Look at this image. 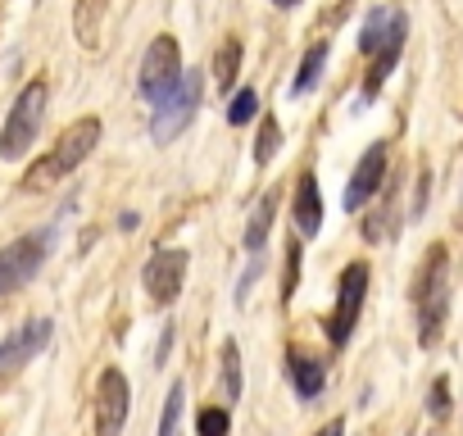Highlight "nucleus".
<instances>
[{
  "label": "nucleus",
  "mask_w": 463,
  "mask_h": 436,
  "mask_svg": "<svg viewBox=\"0 0 463 436\" xmlns=\"http://www.w3.org/2000/svg\"><path fill=\"white\" fill-rule=\"evenodd\" d=\"M96 146H100V118H78L73 128L60 132L55 150H51L46 159H37V164L24 173V186H28V191H37V186H55V182L69 177V173H73Z\"/></svg>",
  "instance_id": "nucleus-1"
},
{
  "label": "nucleus",
  "mask_w": 463,
  "mask_h": 436,
  "mask_svg": "<svg viewBox=\"0 0 463 436\" xmlns=\"http://www.w3.org/2000/svg\"><path fill=\"white\" fill-rule=\"evenodd\" d=\"M413 305H418V323H422V346H431L440 336L445 305H449V255H445V246L427 251V264L418 269V282H413Z\"/></svg>",
  "instance_id": "nucleus-2"
},
{
  "label": "nucleus",
  "mask_w": 463,
  "mask_h": 436,
  "mask_svg": "<svg viewBox=\"0 0 463 436\" xmlns=\"http://www.w3.org/2000/svg\"><path fill=\"white\" fill-rule=\"evenodd\" d=\"M42 114H46V82H28L0 128V159H24L33 146H37V132H42Z\"/></svg>",
  "instance_id": "nucleus-3"
},
{
  "label": "nucleus",
  "mask_w": 463,
  "mask_h": 436,
  "mask_svg": "<svg viewBox=\"0 0 463 436\" xmlns=\"http://www.w3.org/2000/svg\"><path fill=\"white\" fill-rule=\"evenodd\" d=\"M200 91H204V82H200V73H186L182 69V78H177V87L155 105V114H150V137L159 141V146H168V141H177L182 137V128L195 118V109H200Z\"/></svg>",
  "instance_id": "nucleus-4"
},
{
  "label": "nucleus",
  "mask_w": 463,
  "mask_h": 436,
  "mask_svg": "<svg viewBox=\"0 0 463 436\" xmlns=\"http://www.w3.org/2000/svg\"><path fill=\"white\" fill-rule=\"evenodd\" d=\"M46 255H51V232H33V237L10 242L5 251H0V296L24 291L42 273Z\"/></svg>",
  "instance_id": "nucleus-5"
},
{
  "label": "nucleus",
  "mask_w": 463,
  "mask_h": 436,
  "mask_svg": "<svg viewBox=\"0 0 463 436\" xmlns=\"http://www.w3.org/2000/svg\"><path fill=\"white\" fill-rule=\"evenodd\" d=\"M177 78H182V51H177V42L173 37H155L150 51H146V60H141V91H146V100L159 105L177 87Z\"/></svg>",
  "instance_id": "nucleus-6"
},
{
  "label": "nucleus",
  "mask_w": 463,
  "mask_h": 436,
  "mask_svg": "<svg viewBox=\"0 0 463 436\" xmlns=\"http://www.w3.org/2000/svg\"><path fill=\"white\" fill-rule=\"evenodd\" d=\"M364 291H368V264H364V260H359V264H345L341 287H336V314H332V323H327L332 346H345V341H350V332H354V323H359V309H364Z\"/></svg>",
  "instance_id": "nucleus-7"
},
{
  "label": "nucleus",
  "mask_w": 463,
  "mask_h": 436,
  "mask_svg": "<svg viewBox=\"0 0 463 436\" xmlns=\"http://www.w3.org/2000/svg\"><path fill=\"white\" fill-rule=\"evenodd\" d=\"M128 404H132L128 377L118 368H105L100 382H96V436H123Z\"/></svg>",
  "instance_id": "nucleus-8"
},
{
  "label": "nucleus",
  "mask_w": 463,
  "mask_h": 436,
  "mask_svg": "<svg viewBox=\"0 0 463 436\" xmlns=\"http://www.w3.org/2000/svg\"><path fill=\"white\" fill-rule=\"evenodd\" d=\"M46 341H51V318H33V323L14 327L5 341H0V377L19 373L28 359H37V350H46Z\"/></svg>",
  "instance_id": "nucleus-9"
},
{
  "label": "nucleus",
  "mask_w": 463,
  "mask_h": 436,
  "mask_svg": "<svg viewBox=\"0 0 463 436\" xmlns=\"http://www.w3.org/2000/svg\"><path fill=\"white\" fill-rule=\"evenodd\" d=\"M186 282V251H159L146 264V291L155 305H173Z\"/></svg>",
  "instance_id": "nucleus-10"
},
{
  "label": "nucleus",
  "mask_w": 463,
  "mask_h": 436,
  "mask_svg": "<svg viewBox=\"0 0 463 436\" xmlns=\"http://www.w3.org/2000/svg\"><path fill=\"white\" fill-rule=\"evenodd\" d=\"M382 177H386V146L377 141V146H368V155L359 159V168H354V177L345 186V209H364V200L377 195Z\"/></svg>",
  "instance_id": "nucleus-11"
},
{
  "label": "nucleus",
  "mask_w": 463,
  "mask_h": 436,
  "mask_svg": "<svg viewBox=\"0 0 463 436\" xmlns=\"http://www.w3.org/2000/svg\"><path fill=\"white\" fill-rule=\"evenodd\" d=\"M386 46H404V14L400 10H373L364 19V33H359V51L364 55H377Z\"/></svg>",
  "instance_id": "nucleus-12"
},
{
  "label": "nucleus",
  "mask_w": 463,
  "mask_h": 436,
  "mask_svg": "<svg viewBox=\"0 0 463 436\" xmlns=\"http://www.w3.org/2000/svg\"><path fill=\"white\" fill-rule=\"evenodd\" d=\"M105 24H109V0H78L73 5V33H78L82 51H100Z\"/></svg>",
  "instance_id": "nucleus-13"
},
{
  "label": "nucleus",
  "mask_w": 463,
  "mask_h": 436,
  "mask_svg": "<svg viewBox=\"0 0 463 436\" xmlns=\"http://www.w3.org/2000/svg\"><path fill=\"white\" fill-rule=\"evenodd\" d=\"M296 228L305 232V237H314L318 228H323V200H318V177L314 173H300V182H296Z\"/></svg>",
  "instance_id": "nucleus-14"
},
{
  "label": "nucleus",
  "mask_w": 463,
  "mask_h": 436,
  "mask_svg": "<svg viewBox=\"0 0 463 436\" xmlns=\"http://www.w3.org/2000/svg\"><path fill=\"white\" fill-rule=\"evenodd\" d=\"M287 373H291V382H296V395L300 400H314L318 391H323V382H327V373H323V364L318 359H309V355H287Z\"/></svg>",
  "instance_id": "nucleus-15"
},
{
  "label": "nucleus",
  "mask_w": 463,
  "mask_h": 436,
  "mask_svg": "<svg viewBox=\"0 0 463 436\" xmlns=\"http://www.w3.org/2000/svg\"><path fill=\"white\" fill-rule=\"evenodd\" d=\"M273 213H278V191H264L255 213H250V223H246V251L260 255L264 242H269V228H273Z\"/></svg>",
  "instance_id": "nucleus-16"
},
{
  "label": "nucleus",
  "mask_w": 463,
  "mask_h": 436,
  "mask_svg": "<svg viewBox=\"0 0 463 436\" xmlns=\"http://www.w3.org/2000/svg\"><path fill=\"white\" fill-rule=\"evenodd\" d=\"M237 73H241V42L227 37L218 46V55H213V82H218V91H227L232 82H237Z\"/></svg>",
  "instance_id": "nucleus-17"
},
{
  "label": "nucleus",
  "mask_w": 463,
  "mask_h": 436,
  "mask_svg": "<svg viewBox=\"0 0 463 436\" xmlns=\"http://www.w3.org/2000/svg\"><path fill=\"white\" fill-rule=\"evenodd\" d=\"M241 395V350L237 341H222V400H237Z\"/></svg>",
  "instance_id": "nucleus-18"
},
{
  "label": "nucleus",
  "mask_w": 463,
  "mask_h": 436,
  "mask_svg": "<svg viewBox=\"0 0 463 436\" xmlns=\"http://www.w3.org/2000/svg\"><path fill=\"white\" fill-rule=\"evenodd\" d=\"M323 64H327V42H318V46H309V55L300 60V73H296V82H291V91L296 96H305L314 82H318V73H323Z\"/></svg>",
  "instance_id": "nucleus-19"
},
{
  "label": "nucleus",
  "mask_w": 463,
  "mask_h": 436,
  "mask_svg": "<svg viewBox=\"0 0 463 436\" xmlns=\"http://www.w3.org/2000/svg\"><path fill=\"white\" fill-rule=\"evenodd\" d=\"M278 146H282V128H278V118H260V141H255V164H273V155H278Z\"/></svg>",
  "instance_id": "nucleus-20"
},
{
  "label": "nucleus",
  "mask_w": 463,
  "mask_h": 436,
  "mask_svg": "<svg viewBox=\"0 0 463 436\" xmlns=\"http://www.w3.org/2000/svg\"><path fill=\"white\" fill-rule=\"evenodd\" d=\"M255 114H260V96H255V87H246V91L232 96V105H227V123H232V128H246Z\"/></svg>",
  "instance_id": "nucleus-21"
},
{
  "label": "nucleus",
  "mask_w": 463,
  "mask_h": 436,
  "mask_svg": "<svg viewBox=\"0 0 463 436\" xmlns=\"http://www.w3.org/2000/svg\"><path fill=\"white\" fill-rule=\"evenodd\" d=\"M182 400H186V391H182V382H173V386H168V400H164L159 436H177V427H182Z\"/></svg>",
  "instance_id": "nucleus-22"
},
{
  "label": "nucleus",
  "mask_w": 463,
  "mask_h": 436,
  "mask_svg": "<svg viewBox=\"0 0 463 436\" xmlns=\"http://www.w3.org/2000/svg\"><path fill=\"white\" fill-rule=\"evenodd\" d=\"M227 427H232V418H227V409H218V404L200 409V418H195V431H200V436H227Z\"/></svg>",
  "instance_id": "nucleus-23"
},
{
  "label": "nucleus",
  "mask_w": 463,
  "mask_h": 436,
  "mask_svg": "<svg viewBox=\"0 0 463 436\" xmlns=\"http://www.w3.org/2000/svg\"><path fill=\"white\" fill-rule=\"evenodd\" d=\"M296 282H300V246L287 251V305H291V296H296Z\"/></svg>",
  "instance_id": "nucleus-24"
},
{
  "label": "nucleus",
  "mask_w": 463,
  "mask_h": 436,
  "mask_svg": "<svg viewBox=\"0 0 463 436\" xmlns=\"http://www.w3.org/2000/svg\"><path fill=\"white\" fill-rule=\"evenodd\" d=\"M445 409H449V404H445V382H436V386H431V413L445 418Z\"/></svg>",
  "instance_id": "nucleus-25"
},
{
  "label": "nucleus",
  "mask_w": 463,
  "mask_h": 436,
  "mask_svg": "<svg viewBox=\"0 0 463 436\" xmlns=\"http://www.w3.org/2000/svg\"><path fill=\"white\" fill-rule=\"evenodd\" d=\"M341 431H345V422H341V418H332V422H327L318 436H341Z\"/></svg>",
  "instance_id": "nucleus-26"
}]
</instances>
